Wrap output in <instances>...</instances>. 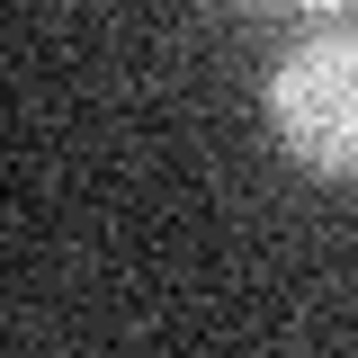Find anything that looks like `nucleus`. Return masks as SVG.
<instances>
[{"instance_id": "nucleus-1", "label": "nucleus", "mask_w": 358, "mask_h": 358, "mask_svg": "<svg viewBox=\"0 0 358 358\" xmlns=\"http://www.w3.org/2000/svg\"><path fill=\"white\" fill-rule=\"evenodd\" d=\"M268 126L305 171L358 179V18L305 27L268 63Z\"/></svg>"}]
</instances>
